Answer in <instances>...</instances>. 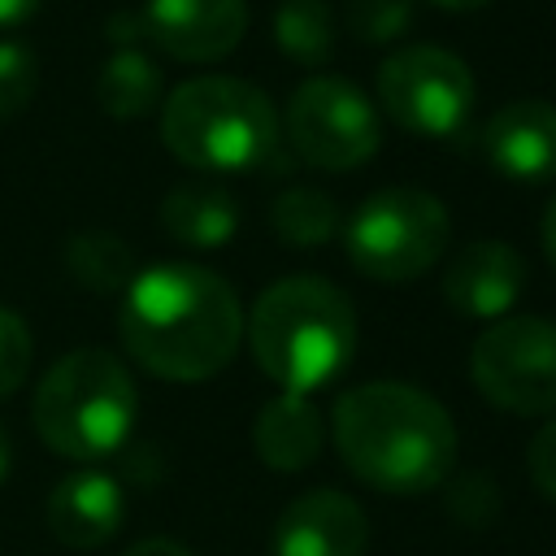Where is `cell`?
Instances as JSON below:
<instances>
[{
  "label": "cell",
  "instance_id": "6da1fadb",
  "mask_svg": "<svg viewBox=\"0 0 556 556\" xmlns=\"http://www.w3.org/2000/svg\"><path fill=\"white\" fill-rule=\"evenodd\" d=\"M117 334L148 374L165 382H204L235 361L243 308L222 274L191 261H161L139 269L122 291Z\"/></svg>",
  "mask_w": 556,
  "mask_h": 556
},
{
  "label": "cell",
  "instance_id": "7a4b0ae2",
  "mask_svg": "<svg viewBox=\"0 0 556 556\" xmlns=\"http://www.w3.org/2000/svg\"><path fill=\"white\" fill-rule=\"evenodd\" d=\"M330 439L343 465L387 495H421L456 469V426L447 408L408 382L348 387L330 408Z\"/></svg>",
  "mask_w": 556,
  "mask_h": 556
},
{
  "label": "cell",
  "instance_id": "3957f363",
  "mask_svg": "<svg viewBox=\"0 0 556 556\" xmlns=\"http://www.w3.org/2000/svg\"><path fill=\"white\" fill-rule=\"evenodd\" d=\"M243 334L252 361L278 391L313 395L348 369L356 352V308L330 278L291 274L256 295Z\"/></svg>",
  "mask_w": 556,
  "mask_h": 556
},
{
  "label": "cell",
  "instance_id": "277c9868",
  "mask_svg": "<svg viewBox=\"0 0 556 556\" xmlns=\"http://www.w3.org/2000/svg\"><path fill=\"white\" fill-rule=\"evenodd\" d=\"M161 143L191 169H265L282 156L269 96L243 78L204 74L178 83L161 104Z\"/></svg>",
  "mask_w": 556,
  "mask_h": 556
},
{
  "label": "cell",
  "instance_id": "5b68a950",
  "mask_svg": "<svg viewBox=\"0 0 556 556\" xmlns=\"http://www.w3.org/2000/svg\"><path fill=\"white\" fill-rule=\"evenodd\" d=\"M139 417L130 369L104 348L65 352L35 387V434L65 460H100L117 452Z\"/></svg>",
  "mask_w": 556,
  "mask_h": 556
},
{
  "label": "cell",
  "instance_id": "8992f818",
  "mask_svg": "<svg viewBox=\"0 0 556 556\" xmlns=\"http://www.w3.org/2000/svg\"><path fill=\"white\" fill-rule=\"evenodd\" d=\"M452 239V217L439 195L421 187H382L365 195L348 226V261L374 282H408L443 261Z\"/></svg>",
  "mask_w": 556,
  "mask_h": 556
},
{
  "label": "cell",
  "instance_id": "52a82bcc",
  "mask_svg": "<svg viewBox=\"0 0 556 556\" xmlns=\"http://www.w3.org/2000/svg\"><path fill=\"white\" fill-rule=\"evenodd\" d=\"M469 378L482 400L504 413H556V321L534 313H508L491 321L473 339Z\"/></svg>",
  "mask_w": 556,
  "mask_h": 556
},
{
  "label": "cell",
  "instance_id": "ba28073f",
  "mask_svg": "<svg viewBox=\"0 0 556 556\" xmlns=\"http://www.w3.org/2000/svg\"><path fill=\"white\" fill-rule=\"evenodd\" d=\"M374 83H378L382 113L400 130H413L426 139H443L460 130L478 100L473 70L439 43H408L387 52Z\"/></svg>",
  "mask_w": 556,
  "mask_h": 556
},
{
  "label": "cell",
  "instance_id": "9c48e42d",
  "mask_svg": "<svg viewBox=\"0 0 556 556\" xmlns=\"http://www.w3.org/2000/svg\"><path fill=\"white\" fill-rule=\"evenodd\" d=\"M282 126L295 156L326 174L365 165L382 143L378 104L352 78H339V74H317L300 83L287 100Z\"/></svg>",
  "mask_w": 556,
  "mask_h": 556
},
{
  "label": "cell",
  "instance_id": "30bf717a",
  "mask_svg": "<svg viewBox=\"0 0 556 556\" xmlns=\"http://www.w3.org/2000/svg\"><path fill=\"white\" fill-rule=\"evenodd\" d=\"M143 39L174 61H222L248 30V0H143Z\"/></svg>",
  "mask_w": 556,
  "mask_h": 556
},
{
  "label": "cell",
  "instance_id": "8fae6325",
  "mask_svg": "<svg viewBox=\"0 0 556 556\" xmlns=\"http://www.w3.org/2000/svg\"><path fill=\"white\" fill-rule=\"evenodd\" d=\"M365 547L369 517L352 495L334 486H317L291 500L269 534V556H365Z\"/></svg>",
  "mask_w": 556,
  "mask_h": 556
},
{
  "label": "cell",
  "instance_id": "7c38bea8",
  "mask_svg": "<svg viewBox=\"0 0 556 556\" xmlns=\"http://www.w3.org/2000/svg\"><path fill=\"white\" fill-rule=\"evenodd\" d=\"M482 152L508 182L543 187L556 182V104L513 100L495 109L482 126Z\"/></svg>",
  "mask_w": 556,
  "mask_h": 556
},
{
  "label": "cell",
  "instance_id": "4fadbf2b",
  "mask_svg": "<svg viewBox=\"0 0 556 556\" xmlns=\"http://www.w3.org/2000/svg\"><path fill=\"white\" fill-rule=\"evenodd\" d=\"M521 287H526V261L517 248L500 239L465 243L443 269V300L460 317H478V321L508 317Z\"/></svg>",
  "mask_w": 556,
  "mask_h": 556
},
{
  "label": "cell",
  "instance_id": "5bb4252c",
  "mask_svg": "<svg viewBox=\"0 0 556 556\" xmlns=\"http://www.w3.org/2000/svg\"><path fill=\"white\" fill-rule=\"evenodd\" d=\"M126 521L122 482L104 469H74L48 495V530L65 547H104Z\"/></svg>",
  "mask_w": 556,
  "mask_h": 556
},
{
  "label": "cell",
  "instance_id": "9a60e30c",
  "mask_svg": "<svg viewBox=\"0 0 556 556\" xmlns=\"http://www.w3.org/2000/svg\"><path fill=\"white\" fill-rule=\"evenodd\" d=\"M252 443H256V456L274 473L308 469L321 456V443H326V426H321L317 404L308 395L278 391L274 400L261 404V413L252 421Z\"/></svg>",
  "mask_w": 556,
  "mask_h": 556
},
{
  "label": "cell",
  "instance_id": "2e32d148",
  "mask_svg": "<svg viewBox=\"0 0 556 556\" xmlns=\"http://www.w3.org/2000/svg\"><path fill=\"white\" fill-rule=\"evenodd\" d=\"M161 226L187 248H222L239 230V200L217 182H182L161 200Z\"/></svg>",
  "mask_w": 556,
  "mask_h": 556
},
{
  "label": "cell",
  "instance_id": "e0dca14e",
  "mask_svg": "<svg viewBox=\"0 0 556 556\" xmlns=\"http://www.w3.org/2000/svg\"><path fill=\"white\" fill-rule=\"evenodd\" d=\"M161 91H165V78H161V65L143 52V43H126V48H113L96 74V104L113 117V122H135V117H148L156 104H161Z\"/></svg>",
  "mask_w": 556,
  "mask_h": 556
},
{
  "label": "cell",
  "instance_id": "ac0fdd59",
  "mask_svg": "<svg viewBox=\"0 0 556 556\" xmlns=\"http://www.w3.org/2000/svg\"><path fill=\"white\" fill-rule=\"evenodd\" d=\"M274 43L295 65H326L339 48V26L330 0H282L274 9Z\"/></svg>",
  "mask_w": 556,
  "mask_h": 556
},
{
  "label": "cell",
  "instance_id": "d6986e66",
  "mask_svg": "<svg viewBox=\"0 0 556 556\" xmlns=\"http://www.w3.org/2000/svg\"><path fill=\"white\" fill-rule=\"evenodd\" d=\"M65 269L96 295H117L135 278V252L113 230H83L65 243Z\"/></svg>",
  "mask_w": 556,
  "mask_h": 556
},
{
  "label": "cell",
  "instance_id": "ffe728a7",
  "mask_svg": "<svg viewBox=\"0 0 556 556\" xmlns=\"http://www.w3.org/2000/svg\"><path fill=\"white\" fill-rule=\"evenodd\" d=\"M269 226L291 248H317L339 235V204L321 187H287L269 208Z\"/></svg>",
  "mask_w": 556,
  "mask_h": 556
},
{
  "label": "cell",
  "instance_id": "44dd1931",
  "mask_svg": "<svg viewBox=\"0 0 556 556\" xmlns=\"http://www.w3.org/2000/svg\"><path fill=\"white\" fill-rule=\"evenodd\" d=\"M343 22L361 43H395L413 22V0H348Z\"/></svg>",
  "mask_w": 556,
  "mask_h": 556
},
{
  "label": "cell",
  "instance_id": "7402d4cb",
  "mask_svg": "<svg viewBox=\"0 0 556 556\" xmlns=\"http://www.w3.org/2000/svg\"><path fill=\"white\" fill-rule=\"evenodd\" d=\"M39 87V61L26 43L17 39H0V122L17 117Z\"/></svg>",
  "mask_w": 556,
  "mask_h": 556
},
{
  "label": "cell",
  "instance_id": "603a6c76",
  "mask_svg": "<svg viewBox=\"0 0 556 556\" xmlns=\"http://www.w3.org/2000/svg\"><path fill=\"white\" fill-rule=\"evenodd\" d=\"M447 513L460 521V526H486L495 521L500 513V486L491 473H452L447 478Z\"/></svg>",
  "mask_w": 556,
  "mask_h": 556
},
{
  "label": "cell",
  "instance_id": "cb8c5ba5",
  "mask_svg": "<svg viewBox=\"0 0 556 556\" xmlns=\"http://www.w3.org/2000/svg\"><path fill=\"white\" fill-rule=\"evenodd\" d=\"M30 356H35V343H30L26 317H17L13 308H0V400L26 382Z\"/></svg>",
  "mask_w": 556,
  "mask_h": 556
},
{
  "label": "cell",
  "instance_id": "d4e9b609",
  "mask_svg": "<svg viewBox=\"0 0 556 556\" xmlns=\"http://www.w3.org/2000/svg\"><path fill=\"white\" fill-rule=\"evenodd\" d=\"M526 469H530V482L539 486V495H547L556 504V417L543 421L530 443H526Z\"/></svg>",
  "mask_w": 556,
  "mask_h": 556
},
{
  "label": "cell",
  "instance_id": "484cf974",
  "mask_svg": "<svg viewBox=\"0 0 556 556\" xmlns=\"http://www.w3.org/2000/svg\"><path fill=\"white\" fill-rule=\"evenodd\" d=\"M126 556H195V552H187L182 543H174V539H139V543H130L126 547Z\"/></svg>",
  "mask_w": 556,
  "mask_h": 556
},
{
  "label": "cell",
  "instance_id": "4316f807",
  "mask_svg": "<svg viewBox=\"0 0 556 556\" xmlns=\"http://www.w3.org/2000/svg\"><path fill=\"white\" fill-rule=\"evenodd\" d=\"M35 9H39V0H0V30L35 17Z\"/></svg>",
  "mask_w": 556,
  "mask_h": 556
},
{
  "label": "cell",
  "instance_id": "83f0119b",
  "mask_svg": "<svg viewBox=\"0 0 556 556\" xmlns=\"http://www.w3.org/2000/svg\"><path fill=\"white\" fill-rule=\"evenodd\" d=\"M543 252H547V261L556 269V195H552V204L543 213Z\"/></svg>",
  "mask_w": 556,
  "mask_h": 556
},
{
  "label": "cell",
  "instance_id": "f1b7e54d",
  "mask_svg": "<svg viewBox=\"0 0 556 556\" xmlns=\"http://www.w3.org/2000/svg\"><path fill=\"white\" fill-rule=\"evenodd\" d=\"M9 465H13V439H9V430L0 426V482L9 478Z\"/></svg>",
  "mask_w": 556,
  "mask_h": 556
},
{
  "label": "cell",
  "instance_id": "f546056e",
  "mask_svg": "<svg viewBox=\"0 0 556 556\" xmlns=\"http://www.w3.org/2000/svg\"><path fill=\"white\" fill-rule=\"evenodd\" d=\"M434 9H452V13H473V9H482V4H491V0H430Z\"/></svg>",
  "mask_w": 556,
  "mask_h": 556
}]
</instances>
